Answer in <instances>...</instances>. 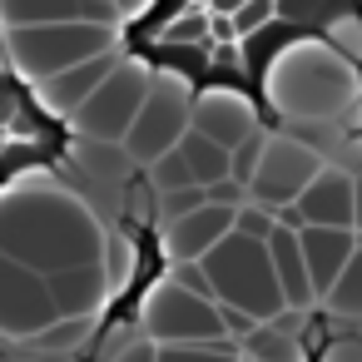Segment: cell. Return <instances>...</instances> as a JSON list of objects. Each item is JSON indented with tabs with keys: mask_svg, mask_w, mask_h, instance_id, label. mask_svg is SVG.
Returning <instances> with one entry per match:
<instances>
[{
	"mask_svg": "<svg viewBox=\"0 0 362 362\" xmlns=\"http://www.w3.org/2000/svg\"><path fill=\"white\" fill-rule=\"evenodd\" d=\"M263 95L273 110L293 119H332L362 95V65L342 60L327 40H288L263 65Z\"/></svg>",
	"mask_w": 362,
	"mask_h": 362,
	"instance_id": "6da1fadb",
	"label": "cell"
},
{
	"mask_svg": "<svg viewBox=\"0 0 362 362\" xmlns=\"http://www.w3.org/2000/svg\"><path fill=\"white\" fill-rule=\"evenodd\" d=\"M60 144H65L60 115L45 105L40 90L25 85L16 55L0 40V194L21 184L25 174L55 164Z\"/></svg>",
	"mask_w": 362,
	"mask_h": 362,
	"instance_id": "7a4b0ae2",
	"label": "cell"
},
{
	"mask_svg": "<svg viewBox=\"0 0 362 362\" xmlns=\"http://www.w3.org/2000/svg\"><path fill=\"white\" fill-rule=\"evenodd\" d=\"M204 278H209V293L214 303L223 308H238L248 313L253 322H278L288 313V298H283V283H278V268L268 258V243L258 238H243V233H223L204 258H199Z\"/></svg>",
	"mask_w": 362,
	"mask_h": 362,
	"instance_id": "3957f363",
	"label": "cell"
},
{
	"mask_svg": "<svg viewBox=\"0 0 362 362\" xmlns=\"http://www.w3.org/2000/svg\"><path fill=\"white\" fill-rule=\"evenodd\" d=\"M134 322L149 342L159 347H189V342H218L228 337L223 332V317H218V303L204 298V293H189L184 283H174L169 273H159L139 303H134Z\"/></svg>",
	"mask_w": 362,
	"mask_h": 362,
	"instance_id": "277c9868",
	"label": "cell"
},
{
	"mask_svg": "<svg viewBox=\"0 0 362 362\" xmlns=\"http://www.w3.org/2000/svg\"><path fill=\"white\" fill-rule=\"evenodd\" d=\"M189 124H194V85H189V75L154 70L149 95H144V105H139V115H134V124H129V134L119 144L129 149L134 164H154L159 154H169L184 139Z\"/></svg>",
	"mask_w": 362,
	"mask_h": 362,
	"instance_id": "5b68a950",
	"label": "cell"
},
{
	"mask_svg": "<svg viewBox=\"0 0 362 362\" xmlns=\"http://www.w3.org/2000/svg\"><path fill=\"white\" fill-rule=\"evenodd\" d=\"M149 80H154V65L139 60V55H124L119 70H110L85 95L80 119H75L80 134H90V139H124L134 115H139V105H144V95H149Z\"/></svg>",
	"mask_w": 362,
	"mask_h": 362,
	"instance_id": "8992f818",
	"label": "cell"
},
{
	"mask_svg": "<svg viewBox=\"0 0 362 362\" xmlns=\"http://www.w3.org/2000/svg\"><path fill=\"white\" fill-rule=\"evenodd\" d=\"M322 164H327V159H322L313 144H303V139H293V134H268L263 159H258V169H253V179H248V199H258V204H268V209H283V204H293V199L308 189V179H313Z\"/></svg>",
	"mask_w": 362,
	"mask_h": 362,
	"instance_id": "52a82bcc",
	"label": "cell"
},
{
	"mask_svg": "<svg viewBox=\"0 0 362 362\" xmlns=\"http://www.w3.org/2000/svg\"><path fill=\"white\" fill-rule=\"evenodd\" d=\"M194 129H204L223 149H238L263 124H258V105L238 85H209V90H194Z\"/></svg>",
	"mask_w": 362,
	"mask_h": 362,
	"instance_id": "ba28073f",
	"label": "cell"
},
{
	"mask_svg": "<svg viewBox=\"0 0 362 362\" xmlns=\"http://www.w3.org/2000/svg\"><path fill=\"white\" fill-rule=\"evenodd\" d=\"M228 228H233V209H223V204H199V209H189V214L159 223V253H164V263H194V258H204Z\"/></svg>",
	"mask_w": 362,
	"mask_h": 362,
	"instance_id": "9c48e42d",
	"label": "cell"
},
{
	"mask_svg": "<svg viewBox=\"0 0 362 362\" xmlns=\"http://www.w3.org/2000/svg\"><path fill=\"white\" fill-rule=\"evenodd\" d=\"M293 209L303 214V223H322V228H357V199H352V174L337 164H322L308 189L293 199Z\"/></svg>",
	"mask_w": 362,
	"mask_h": 362,
	"instance_id": "30bf717a",
	"label": "cell"
},
{
	"mask_svg": "<svg viewBox=\"0 0 362 362\" xmlns=\"http://www.w3.org/2000/svg\"><path fill=\"white\" fill-rule=\"evenodd\" d=\"M298 248H303V268L313 293L322 298L332 288V278L347 268V258L357 253V228H322V223H303L298 228Z\"/></svg>",
	"mask_w": 362,
	"mask_h": 362,
	"instance_id": "8fae6325",
	"label": "cell"
},
{
	"mask_svg": "<svg viewBox=\"0 0 362 362\" xmlns=\"http://www.w3.org/2000/svg\"><path fill=\"white\" fill-rule=\"evenodd\" d=\"M268 258H273V268H278V283H283V298H288V308L293 313H308V308H317V293H313V283H308V268H303V248H298V228H273L268 233Z\"/></svg>",
	"mask_w": 362,
	"mask_h": 362,
	"instance_id": "7c38bea8",
	"label": "cell"
},
{
	"mask_svg": "<svg viewBox=\"0 0 362 362\" xmlns=\"http://www.w3.org/2000/svg\"><path fill=\"white\" fill-rule=\"evenodd\" d=\"M179 154H184V164H189V174H194V184H218V179H228V149L218 144V139H209L204 129H184V139H179Z\"/></svg>",
	"mask_w": 362,
	"mask_h": 362,
	"instance_id": "4fadbf2b",
	"label": "cell"
},
{
	"mask_svg": "<svg viewBox=\"0 0 362 362\" xmlns=\"http://www.w3.org/2000/svg\"><path fill=\"white\" fill-rule=\"evenodd\" d=\"M332 317H362V243H357V253L347 258V268L332 278V288L317 298Z\"/></svg>",
	"mask_w": 362,
	"mask_h": 362,
	"instance_id": "5bb4252c",
	"label": "cell"
},
{
	"mask_svg": "<svg viewBox=\"0 0 362 362\" xmlns=\"http://www.w3.org/2000/svg\"><path fill=\"white\" fill-rule=\"evenodd\" d=\"M322 40L342 55V60H352V65H362V11H352V6H337L327 21H322Z\"/></svg>",
	"mask_w": 362,
	"mask_h": 362,
	"instance_id": "9a60e30c",
	"label": "cell"
},
{
	"mask_svg": "<svg viewBox=\"0 0 362 362\" xmlns=\"http://www.w3.org/2000/svg\"><path fill=\"white\" fill-rule=\"evenodd\" d=\"M238 342L218 337V342H189V347H159V362H238Z\"/></svg>",
	"mask_w": 362,
	"mask_h": 362,
	"instance_id": "2e32d148",
	"label": "cell"
},
{
	"mask_svg": "<svg viewBox=\"0 0 362 362\" xmlns=\"http://www.w3.org/2000/svg\"><path fill=\"white\" fill-rule=\"evenodd\" d=\"M273 228H278V214H273L268 204H258V199H243V204L233 209V233L268 243V233H273Z\"/></svg>",
	"mask_w": 362,
	"mask_h": 362,
	"instance_id": "e0dca14e",
	"label": "cell"
},
{
	"mask_svg": "<svg viewBox=\"0 0 362 362\" xmlns=\"http://www.w3.org/2000/svg\"><path fill=\"white\" fill-rule=\"evenodd\" d=\"M228 21H233L238 40H248V35H258V30H268V25L278 21V0H243Z\"/></svg>",
	"mask_w": 362,
	"mask_h": 362,
	"instance_id": "ac0fdd59",
	"label": "cell"
},
{
	"mask_svg": "<svg viewBox=\"0 0 362 362\" xmlns=\"http://www.w3.org/2000/svg\"><path fill=\"white\" fill-rule=\"evenodd\" d=\"M263 144H268V129H258V134H248L238 149H228V179H238V184L248 189V179H253V169H258V159H263Z\"/></svg>",
	"mask_w": 362,
	"mask_h": 362,
	"instance_id": "d6986e66",
	"label": "cell"
},
{
	"mask_svg": "<svg viewBox=\"0 0 362 362\" xmlns=\"http://www.w3.org/2000/svg\"><path fill=\"white\" fill-rule=\"evenodd\" d=\"M110 362H159V342H149L144 332H134V337H124V342L115 347Z\"/></svg>",
	"mask_w": 362,
	"mask_h": 362,
	"instance_id": "ffe728a7",
	"label": "cell"
},
{
	"mask_svg": "<svg viewBox=\"0 0 362 362\" xmlns=\"http://www.w3.org/2000/svg\"><path fill=\"white\" fill-rule=\"evenodd\" d=\"M327 164H337V169H347V174H362V134H342V139H337V154H332Z\"/></svg>",
	"mask_w": 362,
	"mask_h": 362,
	"instance_id": "44dd1931",
	"label": "cell"
},
{
	"mask_svg": "<svg viewBox=\"0 0 362 362\" xmlns=\"http://www.w3.org/2000/svg\"><path fill=\"white\" fill-rule=\"evenodd\" d=\"M204 194H209V204H223V209H238V204L248 199V189H243L238 179H218V184H209Z\"/></svg>",
	"mask_w": 362,
	"mask_h": 362,
	"instance_id": "7402d4cb",
	"label": "cell"
},
{
	"mask_svg": "<svg viewBox=\"0 0 362 362\" xmlns=\"http://www.w3.org/2000/svg\"><path fill=\"white\" fill-rule=\"evenodd\" d=\"M317 362H362V337H337V342H327Z\"/></svg>",
	"mask_w": 362,
	"mask_h": 362,
	"instance_id": "603a6c76",
	"label": "cell"
},
{
	"mask_svg": "<svg viewBox=\"0 0 362 362\" xmlns=\"http://www.w3.org/2000/svg\"><path fill=\"white\" fill-rule=\"evenodd\" d=\"M199 6H204L209 16H233V11L243 6V0H199Z\"/></svg>",
	"mask_w": 362,
	"mask_h": 362,
	"instance_id": "cb8c5ba5",
	"label": "cell"
},
{
	"mask_svg": "<svg viewBox=\"0 0 362 362\" xmlns=\"http://www.w3.org/2000/svg\"><path fill=\"white\" fill-rule=\"evenodd\" d=\"M352 199H357V233H362V174H352Z\"/></svg>",
	"mask_w": 362,
	"mask_h": 362,
	"instance_id": "d4e9b609",
	"label": "cell"
},
{
	"mask_svg": "<svg viewBox=\"0 0 362 362\" xmlns=\"http://www.w3.org/2000/svg\"><path fill=\"white\" fill-rule=\"evenodd\" d=\"M238 362H253V357H238Z\"/></svg>",
	"mask_w": 362,
	"mask_h": 362,
	"instance_id": "484cf974",
	"label": "cell"
}]
</instances>
